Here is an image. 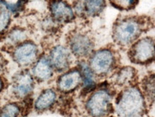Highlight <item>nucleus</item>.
Wrapping results in <instances>:
<instances>
[{"instance_id":"nucleus-1","label":"nucleus","mask_w":155,"mask_h":117,"mask_svg":"<svg viewBox=\"0 0 155 117\" xmlns=\"http://www.w3.org/2000/svg\"><path fill=\"white\" fill-rule=\"evenodd\" d=\"M117 110L122 117H140L144 111V100L140 91L131 88L117 101Z\"/></svg>"},{"instance_id":"nucleus-2","label":"nucleus","mask_w":155,"mask_h":117,"mask_svg":"<svg viewBox=\"0 0 155 117\" xmlns=\"http://www.w3.org/2000/svg\"><path fill=\"white\" fill-rule=\"evenodd\" d=\"M141 34V26L135 19H124L117 23L114 31L115 41L121 45L130 44Z\"/></svg>"},{"instance_id":"nucleus-3","label":"nucleus","mask_w":155,"mask_h":117,"mask_svg":"<svg viewBox=\"0 0 155 117\" xmlns=\"http://www.w3.org/2000/svg\"><path fill=\"white\" fill-rule=\"evenodd\" d=\"M154 55V42L149 38L139 41L131 51V58L137 63H147L152 60Z\"/></svg>"},{"instance_id":"nucleus-4","label":"nucleus","mask_w":155,"mask_h":117,"mask_svg":"<svg viewBox=\"0 0 155 117\" xmlns=\"http://www.w3.org/2000/svg\"><path fill=\"white\" fill-rule=\"evenodd\" d=\"M111 107L110 97L104 91H100L93 95L87 103V108L94 117H102L109 112Z\"/></svg>"},{"instance_id":"nucleus-5","label":"nucleus","mask_w":155,"mask_h":117,"mask_svg":"<svg viewBox=\"0 0 155 117\" xmlns=\"http://www.w3.org/2000/svg\"><path fill=\"white\" fill-rule=\"evenodd\" d=\"M38 55L37 45L33 43L27 42L18 46L14 52V58L18 64L27 66L36 60Z\"/></svg>"},{"instance_id":"nucleus-6","label":"nucleus","mask_w":155,"mask_h":117,"mask_svg":"<svg viewBox=\"0 0 155 117\" xmlns=\"http://www.w3.org/2000/svg\"><path fill=\"white\" fill-rule=\"evenodd\" d=\"M114 60L113 54L109 51H99L92 57L91 67L97 74H104L110 70Z\"/></svg>"},{"instance_id":"nucleus-7","label":"nucleus","mask_w":155,"mask_h":117,"mask_svg":"<svg viewBox=\"0 0 155 117\" xmlns=\"http://www.w3.org/2000/svg\"><path fill=\"white\" fill-rule=\"evenodd\" d=\"M34 88L33 79L27 71L19 73L15 77L13 90L15 94L19 97H25L30 94Z\"/></svg>"},{"instance_id":"nucleus-8","label":"nucleus","mask_w":155,"mask_h":117,"mask_svg":"<svg viewBox=\"0 0 155 117\" xmlns=\"http://www.w3.org/2000/svg\"><path fill=\"white\" fill-rule=\"evenodd\" d=\"M70 54L67 48L63 46L54 48L50 54V62L51 66L59 71L67 69L69 65Z\"/></svg>"},{"instance_id":"nucleus-9","label":"nucleus","mask_w":155,"mask_h":117,"mask_svg":"<svg viewBox=\"0 0 155 117\" xmlns=\"http://www.w3.org/2000/svg\"><path fill=\"white\" fill-rule=\"evenodd\" d=\"M70 47L74 54L83 57L88 55L92 51V43L87 35L77 34L71 38Z\"/></svg>"},{"instance_id":"nucleus-10","label":"nucleus","mask_w":155,"mask_h":117,"mask_svg":"<svg viewBox=\"0 0 155 117\" xmlns=\"http://www.w3.org/2000/svg\"><path fill=\"white\" fill-rule=\"evenodd\" d=\"M51 12L55 19L61 22H68L74 18L71 8L61 0H57L51 4Z\"/></svg>"},{"instance_id":"nucleus-11","label":"nucleus","mask_w":155,"mask_h":117,"mask_svg":"<svg viewBox=\"0 0 155 117\" xmlns=\"http://www.w3.org/2000/svg\"><path fill=\"white\" fill-rule=\"evenodd\" d=\"M81 82V75L74 70L61 76L58 81V87L62 92H71L78 86Z\"/></svg>"},{"instance_id":"nucleus-12","label":"nucleus","mask_w":155,"mask_h":117,"mask_svg":"<svg viewBox=\"0 0 155 117\" xmlns=\"http://www.w3.org/2000/svg\"><path fill=\"white\" fill-rule=\"evenodd\" d=\"M34 75L40 80H47L52 76V67L48 59L43 57L37 61L33 69Z\"/></svg>"},{"instance_id":"nucleus-13","label":"nucleus","mask_w":155,"mask_h":117,"mask_svg":"<svg viewBox=\"0 0 155 117\" xmlns=\"http://www.w3.org/2000/svg\"><path fill=\"white\" fill-rule=\"evenodd\" d=\"M56 100V94L52 90H46L39 95L35 102V108L41 111L48 109L52 105Z\"/></svg>"},{"instance_id":"nucleus-14","label":"nucleus","mask_w":155,"mask_h":117,"mask_svg":"<svg viewBox=\"0 0 155 117\" xmlns=\"http://www.w3.org/2000/svg\"><path fill=\"white\" fill-rule=\"evenodd\" d=\"M104 7V0H84V8L89 15L99 14L102 12Z\"/></svg>"},{"instance_id":"nucleus-15","label":"nucleus","mask_w":155,"mask_h":117,"mask_svg":"<svg viewBox=\"0 0 155 117\" xmlns=\"http://www.w3.org/2000/svg\"><path fill=\"white\" fill-rule=\"evenodd\" d=\"M10 23V14L5 6L0 2V33L7 29Z\"/></svg>"},{"instance_id":"nucleus-16","label":"nucleus","mask_w":155,"mask_h":117,"mask_svg":"<svg viewBox=\"0 0 155 117\" xmlns=\"http://www.w3.org/2000/svg\"><path fill=\"white\" fill-rule=\"evenodd\" d=\"M134 75V69L132 67H124L117 75V82L119 85H124L130 82Z\"/></svg>"},{"instance_id":"nucleus-17","label":"nucleus","mask_w":155,"mask_h":117,"mask_svg":"<svg viewBox=\"0 0 155 117\" xmlns=\"http://www.w3.org/2000/svg\"><path fill=\"white\" fill-rule=\"evenodd\" d=\"M20 112L19 107L15 104H8L0 109V117H17Z\"/></svg>"},{"instance_id":"nucleus-18","label":"nucleus","mask_w":155,"mask_h":117,"mask_svg":"<svg viewBox=\"0 0 155 117\" xmlns=\"http://www.w3.org/2000/svg\"><path fill=\"white\" fill-rule=\"evenodd\" d=\"M81 66V72H82L83 77H84V83L85 87L92 86L93 80H92V73L91 69L88 67V65L85 63H82Z\"/></svg>"},{"instance_id":"nucleus-19","label":"nucleus","mask_w":155,"mask_h":117,"mask_svg":"<svg viewBox=\"0 0 155 117\" xmlns=\"http://www.w3.org/2000/svg\"><path fill=\"white\" fill-rule=\"evenodd\" d=\"M27 37L25 31L20 29H15L11 31L9 35V39L12 43H17L23 41Z\"/></svg>"},{"instance_id":"nucleus-20","label":"nucleus","mask_w":155,"mask_h":117,"mask_svg":"<svg viewBox=\"0 0 155 117\" xmlns=\"http://www.w3.org/2000/svg\"><path fill=\"white\" fill-rule=\"evenodd\" d=\"M137 0H112V2L113 5L116 6L118 8H130L132 6L134 5L135 2Z\"/></svg>"},{"instance_id":"nucleus-21","label":"nucleus","mask_w":155,"mask_h":117,"mask_svg":"<svg viewBox=\"0 0 155 117\" xmlns=\"http://www.w3.org/2000/svg\"><path fill=\"white\" fill-rule=\"evenodd\" d=\"M2 87H3V82L2 81V79L0 78V92H1L2 89Z\"/></svg>"}]
</instances>
